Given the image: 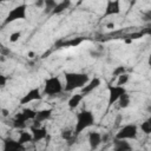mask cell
Segmentation results:
<instances>
[{
  "mask_svg": "<svg viewBox=\"0 0 151 151\" xmlns=\"http://www.w3.org/2000/svg\"><path fill=\"white\" fill-rule=\"evenodd\" d=\"M88 76L79 72H66L65 73V87L64 91L71 92L76 88H83L88 83Z\"/></svg>",
  "mask_w": 151,
  "mask_h": 151,
  "instance_id": "obj_1",
  "label": "cell"
},
{
  "mask_svg": "<svg viewBox=\"0 0 151 151\" xmlns=\"http://www.w3.org/2000/svg\"><path fill=\"white\" fill-rule=\"evenodd\" d=\"M94 125V114L91 110H83L77 113V120L74 126V136H79L83 131Z\"/></svg>",
  "mask_w": 151,
  "mask_h": 151,
  "instance_id": "obj_2",
  "label": "cell"
},
{
  "mask_svg": "<svg viewBox=\"0 0 151 151\" xmlns=\"http://www.w3.org/2000/svg\"><path fill=\"white\" fill-rule=\"evenodd\" d=\"M63 91H64V86L61 84L60 78L57 76H53V77H50L48 79H46L45 85H44V90H42V94L57 96V94L61 93Z\"/></svg>",
  "mask_w": 151,
  "mask_h": 151,
  "instance_id": "obj_3",
  "label": "cell"
},
{
  "mask_svg": "<svg viewBox=\"0 0 151 151\" xmlns=\"http://www.w3.org/2000/svg\"><path fill=\"white\" fill-rule=\"evenodd\" d=\"M26 14H27V5L26 4H20V5L15 6L14 8H12L8 12L6 19L4 20V25L14 22L17 20H22V19L26 18Z\"/></svg>",
  "mask_w": 151,
  "mask_h": 151,
  "instance_id": "obj_4",
  "label": "cell"
},
{
  "mask_svg": "<svg viewBox=\"0 0 151 151\" xmlns=\"http://www.w3.org/2000/svg\"><path fill=\"white\" fill-rule=\"evenodd\" d=\"M138 134V126L136 124H126L118 130L116 133V139H136Z\"/></svg>",
  "mask_w": 151,
  "mask_h": 151,
  "instance_id": "obj_5",
  "label": "cell"
},
{
  "mask_svg": "<svg viewBox=\"0 0 151 151\" xmlns=\"http://www.w3.org/2000/svg\"><path fill=\"white\" fill-rule=\"evenodd\" d=\"M127 91L124 86H118V85H110L109 86V106L113 105L117 103L123 94H125Z\"/></svg>",
  "mask_w": 151,
  "mask_h": 151,
  "instance_id": "obj_6",
  "label": "cell"
},
{
  "mask_svg": "<svg viewBox=\"0 0 151 151\" xmlns=\"http://www.w3.org/2000/svg\"><path fill=\"white\" fill-rule=\"evenodd\" d=\"M42 99V93L40 91L39 87H34L32 90H29L27 93H25L21 99H20V104L21 105H26L29 104L32 101H37V100H41Z\"/></svg>",
  "mask_w": 151,
  "mask_h": 151,
  "instance_id": "obj_7",
  "label": "cell"
},
{
  "mask_svg": "<svg viewBox=\"0 0 151 151\" xmlns=\"http://www.w3.org/2000/svg\"><path fill=\"white\" fill-rule=\"evenodd\" d=\"M26 147L25 145L20 144L18 140L11 138V137H7L4 139V149L2 151H25Z\"/></svg>",
  "mask_w": 151,
  "mask_h": 151,
  "instance_id": "obj_8",
  "label": "cell"
},
{
  "mask_svg": "<svg viewBox=\"0 0 151 151\" xmlns=\"http://www.w3.org/2000/svg\"><path fill=\"white\" fill-rule=\"evenodd\" d=\"M120 13V2L118 0H110L106 4L104 17H111Z\"/></svg>",
  "mask_w": 151,
  "mask_h": 151,
  "instance_id": "obj_9",
  "label": "cell"
},
{
  "mask_svg": "<svg viewBox=\"0 0 151 151\" xmlns=\"http://www.w3.org/2000/svg\"><path fill=\"white\" fill-rule=\"evenodd\" d=\"M100 79L98 78V77H94V78H92V79H90L88 80V83L81 88V91H80V93L85 97V96H87V94H90L92 91H94L97 87H99V85H100Z\"/></svg>",
  "mask_w": 151,
  "mask_h": 151,
  "instance_id": "obj_10",
  "label": "cell"
},
{
  "mask_svg": "<svg viewBox=\"0 0 151 151\" xmlns=\"http://www.w3.org/2000/svg\"><path fill=\"white\" fill-rule=\"evenodd\" d=\"M31 133H32V137H33V140L34 143L37 142H40L42 139H46L48 137L47 134V130L45 127H37V126H32L31 127Z\"/></svg>",
  "mask_w": 151,
  "mask_h": 151,
  "instance_id": "obj_11",
  "label": "cell"
},
{
  "mask_svg": "<svg viewBox=\"0 0 151 151\" xmlns=\"http://www.w3.org/2000/svg\"><path fill=\"white\" fill-rule=\"evenodd\" d=\"M52 113H53V110H52V109H42V110L37 111L35 118H34V120H33L34 124L39 125L40 123L48 120V119L52 117Z\"/></svg>",
  "mask_w": 151,
  "mask_h": 151,
  "instance_id": "obj_12",
  "label": "cell"
},
{
  "mask_svg": "<svg viewBox=\"0 0 151 151\" xmlns=\"http://www.w3.org/2000/svg\"><path fill=\"white\" fill-rule=\"evenodd\" d=\"M103 142V136L97 132V131H92L88 133V144L91 150H96Z\"/></svg>",
  "mask_w": 151,
  "mask_h": 151,
  "instance_id": "obj_13",
  "label": "cell"
},
{
  "mask_svg": "<svg viewBox=\"0 0 151 151\" xmlns=\"http://www.w3.org/2000/svg\"><path fill=\"white\" fill-rule=\"evenodd\" d=\"M131 144L125 139H114L113 142V151H131Z\"/></svg>",
  "mask_w": 151,
  "mask_h": 151,
  "instance_id": "obj_14",
  "label": "cell"
},
{
  "mask_svg": "<svg viewBox=\"0 0 151 151\" xmlns=\"http://www.w3.org/2000/svg\"><path fill=\"white\" fill-rule=\"evenodd\" d=\"M26 122L27 120L25 119V117L20 112V113H17L15 114V117H14V119L12 122V125H13V127H15L18 130H21V129H24L26 126Z\"/></svg>",
  "mask_w": 151,
  "mask_h": 151,
  "instance_id": "obj_15",
  "label": "cell"
},
{
  "mask_svg": "<svg viewBox=\"0 0 151 151\" xmlns=\"http://www.w3.org/2000/svg\"><path fill=\"white\" fill-rule=\"evenodd\" d=\"M83 98H84V96H83L81 93H76V94H73V96L68 99V101H67L68 107H70V109H76V107L81 103Z\"/></svg>",
  "mask_w": 151,
  "mask_h": 151,
  "instance_id": "obj_16",
  "label": "cell"
},
{
  "mask_svg": "<svg viewBox=\"0 0 151 151\" xmlns=\"http://www.w3.org/2000/svg\"><path fill=\"white\" fill-rule=\"evenodd\" d=\"M70 6H71V1H70V0H64V1H61V2H58V5L55 6V8L53 9L52 14H60V13H63L64 11H66Z\"/></svg>",
  "mask_w": 151,
  "mask_h": 151,
  "instance_id": "obj_17",
  "label": "cell"
},
{
  "mask_svg": "<svg viewBox=\"0 0 151 151\" xmlns=\"http://www.w3.org/2000/svg\"><path fill=\"white\" fill-rule=\"evenodd\" d=\"M33 140V137H32V133L29 132H26V131H21L20 134H19V138H18V142L22 145H25L26 143L28 142H32Z\"/></svg>",
  "mask_w": 151,
  "mask_h": 151,
  "instance_id": "obj_18",
  "label": "cell"
},
{
  "mask_svg": "<svg viewBox=\"0 0 151 151\" xmlns=\"http://www.w3.org/2000/svg\"><path fill=\"white\" fill-rule=\"evenodd\" d=\"M57 5H58V2L54 1V0H46L45 1V7H44V13L45 14H48V13L52 14V12H53V9L55 8Z\"/></svg>",
  "mask_w": 151,
  "mask_h": 151,
  "instance_id": "obj_19",
  "label": "cell"
},
{
  "mask_svg": "<svg viewBox=\"0 0 151 151\" xmlns=\"http://www.w3.org/2000/svg\"><path fill=\"white\" fill-rule=\"evenodd\" d=\"M130 101H131V98H130V96H129L127 92H126V93L123 94V96L120 97V99L118 100L119 107H122V109H126V107L130 105Z\"/></svg>",
  "mask_w": 151,
  "mask_h": 151,
  "instance_id": "obj_20",
  "label": "cell"
},
{
  "mask_svg": "<svg viewBox=\"0 0 151 151\" xmlns=\"http://www.w3.org/2000/svg\"><path fill=\"white\" fill-rule=\"evenodd\" d=\"M140 129H142V131H143L144 133H146V134H150V133H151V117L147 118L145 122H143V123L140 124Z\"/></svg>",
  "mask_w": 151,
  "mask_h": 151,
  "instance_id": "obj_21",
  "label": "cell"
},
{
  "mask_svg": "<svg viewBox=\"0 0 151 151\" xmlns=\"http://www.w3.org/2000/svg\"><path fill=\"white\" fill-rule=\"evenodd\" d=\"M129 79H130V76H129L127 73H124V74H122V76L118 77L117 85H118V86H124V85L129 81Z\"/></svg>",
  "mask_w": 151,
  "mask_h": 151,
  "instance_id": "obj_22",
  "label": "cell"
},
{
  "mask_svg": "<svg viewBox=\"0 0 151 151\" xmlns=\"http://www.w3.org/2000/svg\"><path fill=\"white\" fill-rule=\"evenodd\" d=\"M124 73H126V68H125V66H117V67L113 70L112 76L116 77V78H118L119 76H122V74H124Z\"/></svg>",
  "mask_w": 151,
  "mask_h": 151,
  "instance_id": "obj_23",
  "label": "cell"
},
{
  "mask_svg": "<svg viewBox=\"0 0 151 151\" xmlns=\"http://www.w3.org/2000/svg\"><path fill=\"white\" fill-rule=\"evenodd\" d=\"M60 134H61V138H63L64 140H70V139L72 138V136H74V133H73L71 130H68V129H64Z\"/></svg>",
  "mask_w": 151,
  "mask_h": 151,
  "instance_id": "obj_24",
  "label": "cell"
},
{
  "mask_svg": "<svg viewBox=\"0 0 151 151\" xmlns=\"http://www.w3.org/2000/svg\"><path fill=\"white\" fill-rule=\"evenodd\" d=\"M20 37H21V32H13L9 35V41L11 42H17L20 39Z\"/></svg>",
  "mask_w": 151,
  "mask_h": 151,
  "instance_id": "obj_25",
  "label": "cell"
},
{
  "mask_svg": "<svg viewBox=\"0 0 151 151\" xmlns=\"http://www.w3.org/2000/svg\"><path fill=\"white\" fill-rule=\"evenodd\" d=\"M83 40H84L83 38H74V39L70 40V41L67 42V45H70V46H77V45H79Z\"/></svg>",
  "mask_w": 151,
  "mask_h": 151,
  "instance_id": "obj_26",
  "label": "cell"
},
{
  "mask_svg": "<svg viewBox=\"0 0 151 151\" xmlns=\"http://www.w3.org/2000/svg\"><path fill=\"white\" fill-rule=\"evenodd\" d=\"M6 81H7V78H6L5 76H0V86H1V87H5Z\"/></svg>",
  "mask_w": 151,
  "mask_h": 151,
  "instance_id": "obj_27",
  "label": "cell"
},
{
  "mask_svg": "<svg viewBox=\"0 0 151 151\" xmlns=\"http://www.w3.org/2000/svg\"><path fill=\"white\" fill-rule=\"evenodd\" d=\"M34 5H35L37 7H42V9H44V7H45V1H42V0L35 1V2H34Z\"/></svg>",
  "mask_w": 151,
  "mask_h": 151,
  "instance_id": "obj_28",
  "label": "cell"
},
{
  "mask_svg": "<svg viewBox=\"0 0 151 151\" xmlns=\"http://www.w3.org/2000/svg\"><path fill=\"white\" fill-rule=\"evenodd\" d=\"M1 112H2V116H4V117L8 116V113H9V112H8V111H7L6 109H2V110H1Z\"/></svg>",
  "mask_w": 151,
  "mask_h": 151,
  "instance_id": "obj_29",
  "label": "cell"
},
{
  "mask_svg": "<svg viewBox=\"0 0 151 151\" xmlns=\"http://www.w3.org/2000/svg\"><path fill=\"white\" fill-rule=\"evenodd\" d=\"M106 27H107V28H114V24H113V22H110V24L106 25Z\"/></svg>",
  "mask_w": 151,
  "mask_h": 151,
  "instance_id": "obj_30",
  "label": "cell"
},
{
  "mask_svg": "<svg viewBox=\"0 0 151 151\" xmlns=\"http://www.w3.org/2000/svg\"><path fill=\"white\" fill-rule=\"evenodd\" d=\"M147 65L151 66V53L149 54V58H147Z\"/></svg>",
  "mask_w": 151,
  "mask_h": 151,
  "instance_id": "obj_31",
  "label": "cell"
},
{
  "mask_svg": "<svg viewBox=\"0 0 151 151\" xmlns=\"http://www.w3.org/2000/svg\"><path fill=\"white\" fill-rule=\"evenodd\" d=\"M28 57H29V58H33V57H34V53H33V52H29V53H28Z\"/></svg>",
  "mask_w": 151,
  "mask_h": 151,
  "instance_id": "obj_32",
  "label": "cell"
},
{
  "mask_svg": "<svg viewBox=\"0 0 151 151\" xmlns=\"http://www.w3.org/2000/svg\"><path fill=\"white\" fill-rule=\"evenodd\" d=\"M125 42H126V44H130V42H132V39H126Z\"/></svg>",
  "mask_w": 151,
  "mask_h": 151,
  "instance_id": "obj_33",
  "label": "cell"
},
{
  "mask_svg": "<svg viewBox=\"0 0 151 151\" xmlns=\"http://www.w3.org/2000/svg\"><path fill=\"white\" fill-rule=\"evenodd\" d=\"M146 110H147V112H150V113H151V105H149V106L146 107Z\"/></svg>",
  "mask_w": 151,
  "mask_h": 151,
  "instance_id": "obj_34",
  "label": "cell"
},
{
  "mask_svg": "<svg viewBox=\"0 0 151 151\" xmlns=\"http://www.w3.org/2000/svg\"><path fill=\"white\" fill-rule=\"evenodd\" d=\"M33 151H38V150H33Z\"/></svg>",
  "mask_w": 151,
  "mask_h": 151,
  "instance_id": "obj_35",
  "label": "cell"
},
{
  "mask_svg": "<svg viewBox=\"0 0 151 151\" xmlns=\"http://www.w3.org/2000/svg\"><path fill=\"white\" fill-rule=\"evenodd\" d=\"M150 136H151V133H150Z\"/></svg>",
  "mask_w": 151,
  "mask_h": 151,
  "instance_id": "obj_36",
  "label": "cell"
}]
</instances>
